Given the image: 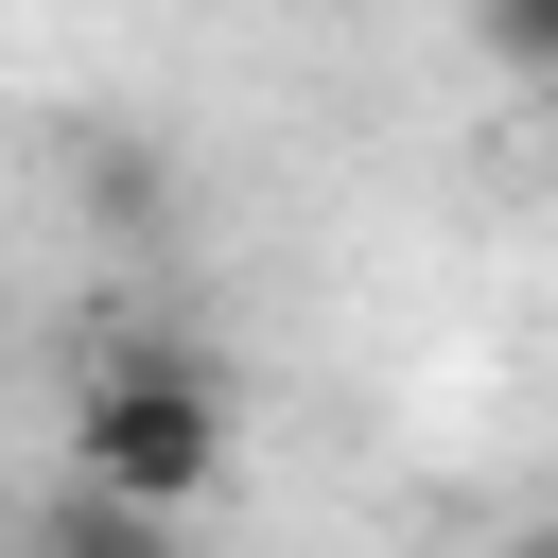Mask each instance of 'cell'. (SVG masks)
Listing matches in <instances>:
<instances>
[{"label":"cell","instance_id":"2","mask_svg":"<svg viewBox=\"0 0 558 558\" xmlns=\"http://www.w3.org/2000/svg\"><path fill=\"white\" fill-rule=\"evenodd\" d=\"M471 52H488L506 87H541V70H558V0H471Z\"/></svg>","mask_w":558,"mask_h":558},{"label":"cell","instance_id":"1","mask_svg":"<svg viewBox=\"0 0 558 558\" xmlns=\"http://www.w3.org/2000/svg\"><path fill=\"white\" fill-rule=\"evenodd\" d=\"M227 366L192 331H105L87 384H70V488L87 506H140V523H192L227 488Z\"/></svg>","mask_w":558,"mask_h":558}]
</instances>
